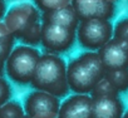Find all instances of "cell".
<instances>
[{
    "instance_id": "cell-5",
    "label": "cell",
    "mask_w": 128,
    "mask_h": 118,
    "mask_svg": "<svg viewBox=\"0 0 128 118\" xmlns=\"http://www.w3.org/2000/svg\"><path fill=\"white\" fill-rule=\"evenodd\" d=\"M38 22H42L40 12L35 5L29 3H20L12 6L4 16V24L15 39H20Z\"/></svg>"
},
{
    "instance_id": "cell-24",
    "label": "cell",
    "mask_w": 128,
    "mask_h": 118,
    "mask_svg": "<svg viewBox=\"0 0 128 118\" xmlns=\"http://www.w3.org/2000/svg\"><path fill=\"white\" fill-rule=\"evenodd\" d=\"M108 2H110V3H113V4H116V2H117V0H108Z\"/></svg>"
},
{
    "instance_id": "cell-25",
    "label": "cell",
    "mask_w": 128,
    "mask_h": 118,
    "mask_svg": "<svg viewBox=\"0 0 128 118\" xmlns=\"http://www.w3.org/2000/svg\"><path fill=\"white\" fill-rule=\"evenodd\" d=\"M24 118H32V117H29V116H26V114H25V116H24Z\"/></svg>"
},
{
    "instance_id": "cell-3",
    "label": "cell",
    "mask_w": 128,
    "mask_h": 118,
    "mask_svg": "<svg viewBox=\"0 0 128 118\" xmlns=\"http://www.w3.org/2000/svg\"><path fill=\"white\" fill-rule=\"evenodd\" d=\"M40 55L35 46L25 44L14 46L4 62V70L8 78L16 84H30Z\"/></svg>"
},
{
    "instance_id": "cell-11",
    "label": "cell",
    "mask_w": 128,
    "mask_h": 118,
    "mask_svg": "<svg viewBox=\"0 0 128 118\" xmlns=\"http://www.w3.org/2000/svg\"><path fill=\"white\" fill-rule=\"evenodd\" d=\"M92 118H122L124 104L118 96L92 97Z\"/></svg>"
},
{
    "instance_id": "cell-17",
    "label": "cell",
    "mask_w": 128,
    "mask_h": 118,
    "mask_svg": "<svg viewBox=\"0 0 128 118\" xmlns=\"http://www.w3.org/2000/svg\"><path fill=\"white\" fill-rule=\"evenodd\" d=\"M40 39H42V22H38L19 40L25 45L35 46V45L40 44Z\"/></svg>"
},
{
    "instance_id": "cell-19",
    "label": "cell",
    "mask_w": 128,
    "mask_h": 118,
    "mask_svg": "<svg viewBox=\"0 0 128 118\" xmlns=\"http://www.w3.org/2000/svg\"><path fill=\"white\" fill-rule=\"evenodd\" d=\"M113 38L128 40V18H122L113 26Z\"/></svg>"
},
{
    "instance_id": "cell-12",
    "label": "cell",
    "mask_w": 128,
    "mask_h": 118,
    "mask_svg": "<svg viewBox=\"0 0 128 118\" xmlns=\"http://www.w3.org/2000/svg\"><path fill=\"white\" fill-rule=\"evenodd\" d=\"M40 20L42 23L55 24V25L66 26V28H72V29H77L80 22L72 4L64 6V8H60V9H56V10L42 13Z\"/></svg>"
},
{
    "instance_id": "cell-1",
    "label": "cell",
    "mask_w": 128,
    "mask_h": 118,
    "mask_svg": "<svg viewBox=\"0 0 128 118\" xmlns=\"http://www.w3.org/2000/svg\"><path fill=\"white\" fill-rule=\"evenodd\" d=\"M104 76L106 69L97 52L87 50L73 58L67 66L68 86L74 93L90 94Z\"/></svg>"
},
{
    "instance_id": "cell-18",
    "label": "cell",
    "mask_w": 128,
    "mask_h": 118,
    "mask_svg": "<svg viewBox=\"0 0 128 118\" xmlns=\"http://www.w3.org/2000/svg\"><path fill=\"white\" fill-rule=\"evenodd\" d=\"M118 94L119 93L116 92V89L108 83V80L106 78H103L90 93L92 97H94V96H118Z\"/></svg>"
},
{
    "instance_id": "cell-20",
    "label": "cell",
    "mask_w": 128,
    "mask_h": 118,
    "mask_svg": "<svg viewBox=\"0 0 128 118\" xmlns=\"http://www.w3.org/2000/svg\"><path fill=\"white\" fill-rule=\"evenodd\" d=\"M12 94L13 92L9 80L5 79L3 76H0V107L12 99Z\"/></svg>"
},
{
    "instance_id": "cell-13",
    "label": "cell",
    "mask_w": 128,
    "mask_h": 118,
    "mask_svg": "<svg viewBox=\"0 0 128 118\" xmlns=\"http://www.w3.org/2000/svg\"><path fill=\"white\" fill-rule=\"evenodd\" d=\"M104 78L116 89L117 93L128 90V68L118 70H108L106 72Z\"/></svg>"
},
{
    "instance_id": "cell-23",
    "label": "cell",
    "mask_w": 128,
    "mask_h": 118,
    "mask_svg": "<svg viewBox=\"0 0 128 118\" xmlns=\"http://www.w3.org/2000/svg\"><path fill=\"white\" fill-rule=\"evenodd\" d=\"M122 118H128V110L123 113V116H122Z\"/></svg>"
},
{
    "instance_id": "cell-4",
    "label": "cell",
    "mask_w": 128,
    "mask_h": 118,
    "mask_svg": "<svg viewBox=\"0 0 128 118\" xmlns=\"http://www.w3.org/2000/svg\"><path fill=\"white\" fill-rule=\"evenodd\" d=\"M76 32L80 46L90 52H98L113 38V25L107 19L90 18L80 20Z\"/></svg>"
},
{
    "instance_id": "cell-21",
    "label": "cell",
    "mask_w": 128,
    "mask_h": 118,
    "mask_svg": "<svg viewBox=\"0 0 128 118\" xmlns=\"http://www.w3.org/2000/svg\"><path fill=\"white\" fill-rule=\"evenodd\" d=\"M5 13H6V4H5V0H0V22L4 19Z\"/></svg>"
},
{
    "instance_id": "cell-22",
    "label": "cell",
    "mask_w": 128,
    "mask_h": 118,
    "mask_svg": "<svg viewBox=\"0 0 128 118\" xmlns=\"http://www.w3.org/2000/svg\"><path fill=\"white\" fill-rule=\"evenodd\" d=\"M3 72H4V60L0 59V76L3 74Z\"/></svg>"
},
{
    "instance_id": "cell-2",
    "label": "cell",
    "mask_w": 128,
    "mask_h": 118,
    "mask_svg": "<svg viewBox=\"0 0 128 118\" xmlns=\"http://www.w3.org/2000/svg\"><path fill=\"white\" fill-rule=\"evenodd\" d=\"M32 87L64 98L69 93L67 80V63L58 54H42L32 79Z\"/></svg>"
},
{
    "instance_id": "cell-7",
    "label": "cell",
    "mask_w": 128,
    "mask_h": 118,
    "mask_svg": "<svg viewBox=\"0 0 128 118\" xmlns=\"http://www.w3.org/2000/svg\"><path fill=\"white\" fill-rule=\"evenodd\" d=\"M23 108L25 114L32 118H58L60 98L34 89L25 97Z\"/></svg>"
},
{
    "instance_id": "cell-16",
    "label": "cell",
    "mask_w": 128,
    "mask_h": 118,
    "mask_svg": "<svg viewBox=\"0 0 128 118\" xmlns=\"http://www.w3.org/2000/svg\"><path fill=\"white\" fill-rule=\"evenodd\" d=\"M72 4V0H34V5L40 13H48Z\"/></svg>"
},
{
    "instance_id": "cell-15",
    "label": "cell",
    "mask_w": 128,
    "mask_h": 118,
    "mask_svg": "<svg viewBox=\"0 0 128 118\" xmlns=\"http://www.w3.org/2000/svg\"><path fill=\"white\" fill-rule=\"evenodd\" d=\"M25 112L20 103L16 100H9L0 107V118H24Z\"/></svg>"
},
{
    "instance_id": "cell-14",
    "label": "cell",
    "mask_w": 128,
    "mask_h": 118,
    "mask_svg": "<svg viewBox=\"0 0 128 118\" xmlns=\"http://www.w3.org/2000/svg\"><path fill=\"white\" fill-rule=\"evenodd\" d=\"M14 40L15 38L10 33V30L6 28L4 22H0V59L6 60L10 52L14 48Z\"/></svg>"
},
{
    "instance_id": "cell-10",
    "label": "cell",
    "mask_w": 128,
    "mask_h": 118,
    "mask_svg": "<svg viewBox=\"0 0 128 118\" xmlns=\"http://www.w3.org/2000/svg\"><path fill=\"white\" fill-rule=\"evenodd\" d=\"M92 96L74 93L60 102L58 118H92Z\"/></svg>"
},
{
    "instance_id": "cell-6",
    "label": "cell",
    "mask_w": 128,
    "mask_h": 118,
    "mask_svg": "<svg viewBox=\"0 0 128 118\" xmlns=\"http://www.w3.org/2000/svg\"><path fill=\"white\" fill-rule=\"evenodd\" d=\"M77 40V32L55 24L42 23L40 44L50 54H60L68 52Z\"/></svg>"
},
{
    "instance_id": "cell-9",
    "label": "cell",
    "mask_w": 128,
    "mask_h": 118,
    "mask_svg": "<svg viewBox=\"0 0 128 118\" xmlns=\"http://www.w3.org/2000/svg\"><path fill=\"white\" fill-rule=\"evenodd\" d=\"M72 5L79 20L90 18L110 20L116 12V4L108 0H72Z\"/></svg>"
},
{
    "instance_id": "cell-8",
    "label": "cell",
    "mask_w": 128,
    "mask_h": 118,
    "mask_svg": "<svg viewBox=\"0 0 128 118\" xmlns=\"http://www.w3.org/2000/svg\"><path fill=\"white\" fill-rule=\"evenodd\" d=\"M97 53L106 72L128 68V40L112 38Z\"/></svg>"
}]
</instances>
